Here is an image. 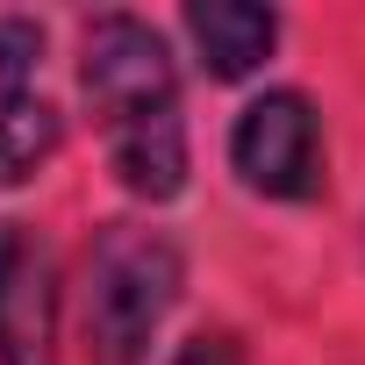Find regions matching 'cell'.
<instances>
[{
  "mask_svg": "<svg viewBox=\"0 0 365 365\" xmlns=\"http://www.w3.org/2000/svg\"><path fill=\"white\" fill-rule=\"evenodd\" d=\"M230 165L251 194L265 201H301L315 194L322 172V136H315V108L301 93H258L237 129H230Z\"/></svg>",
  "mask_w": 365,
  "mask_h": 365,
  "instance_id": "3957f363",
  "label": "cell"
},
{
  "mask_svg": "<svg viewBox=\"0 0 365 365\" xmlns=\"http://www.w3.org/2000/svg\"><path fill=\"white\" fill-rule=\"evenodd\" d=\"M179 301V251L165 230L108 222L86 251V365H150V336Z\"/></svg>",
  "mask_w": 365,
  "mask_h": 365,
  "instance_id": "7a4b0ae2",
  "label": "cell"
},
{
  "mask_svg": "<svg viewBox=\"0 0 365 365\" xmlns=\"http://www.w3.org/2000/svg\"><path fill=\"white\" fill-rule=\"evenodd\" d=\"M36 51L43 36L29 22H0V187H22L58 150V115L36 93Z\"/></svg>",
  "mask_w": 365,
  "mask_h": 365,
  "instance_id": "277c9868",
  "label": "cell"
},
{
  "mask_svg": "<svg viewBox=\"0 0 365 365\" xmlns=\"http://www.w3.org/2000/svg\"><path fill=\"white\" fill-rule=\"evenodd\" d=\"M172 365H244V351H237V336L201 329L194 344H179V358H172Z\"/></svg>",
  "mask_w": 365,
  "mask_h": 365,
  "instance_id": "52a82bcc",
  "label": "cell"
},
{
  "mask_svg": "<svg viewBox=\"0 0 365 365\" xmlns=\"http://www.w3.org/2000/svg\"><path fill=\"white\" fill-rule=\"evenodd\" d=\"M0 365H58L51 358V258L15 222H0Z\"/></svg>",
  "mask_w": 365,
  "mask_h": 365,
  "instance_id": "5b68a950",
  "label": "cell"
},
{
  "mask_svg": "<svg viewBox=\"0 0 365 365\" xmlns=\"http://www.w3.org/2000/svg\"><path fill=\"white\" fill-rule=\"evenodd\" d=\"M187 29H194L201 65L215 79H251L272 58V43H279V15L272 8H251V0H194Z\"/></svg>",
  "mask_w": 365,
  "mask_h": 365,
  "instance_id": "8992f818",
  "label": "cell"
},
{
  "mask_svg": "<svg viewBox=\"0 0 365 365\" xmlns=\"http://www.w3.org/2000/svg\"><path fill=\"white\" fill-rule=\"evenodd\" d=\"M79 86L101 115L115 179L136 201H172L187 187V122L165 36L136 15H101L79 51Z\"/></svg>",
  "mask_w": 365,
  "mask_h": 365,
  "instance_id": "6da1fadb",
  "label": "cell"
}]
</instances>
